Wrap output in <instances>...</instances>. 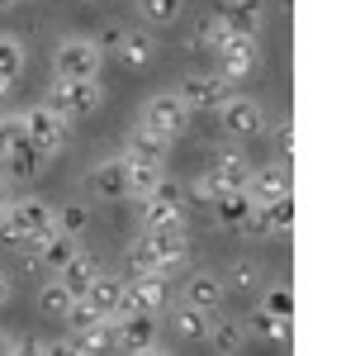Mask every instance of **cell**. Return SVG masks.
Returning <instances> with one entry per match:
<instances>
[{"instance_id": "obj_39", "label": "cell", "mask_w": 346, "mask_h": 356, "mask_svg": "<svg viewBox=\"0 0 346 356\" xmlns=\"http://www.w3.org/2000/svg\"><path fill=\"white\" fill-rule=\"evenodd\" d=\"M5 356H43V342L38 337H10Z\"/></svg>"}, {"instance_id": "obj_20", "label": "cell", "mask_w": 346, "mask_h": 356, "mask_svg": "<svg viewBox=\"0 0 346 356\" xmlns=\"http://www.w3.org/2000/svg\"><path fill=\"white\" fill-rule=\"evenodd\" d=\"M166 147H171V143H161V138L142 134V129L133 124V134L124 138L119 157H124V162H138V166H166Z\"/></svg>"}, {"instance_id": "obj_30", "label": "cell", "mask_w": 346, "mask_h": 356, "mask_svg": "<svg viewBox=\"0 0 346 356\" xmlns=\"http://www.w3.org/2000/svg\"><path fill=\"white\" fill-rule=\"evenodd\" d=\"M53 223H57V233L81 238V233L90 228V209H85V204H53Z\"/></svg>"}, {"instance_id": "obj_10", "label": "cell", "mask_w": 346, "mask_h": 356, "mask_svg": "<svg viewBox=\"0 0 346 356\" xmlns=\"http://www.w3.org/2000/svg\"><path fill=\"white\" fill-rule=\"evenodd\" d=\"M67 323H72V342H76L85 356H109L114 352V323L109 318H100L90 304H81L67 314Z\"/></svg>"}, {"instance_id": "obj_26", "label": "cell", "mask_w": 346, "mask_h": 356, "mask_svg": "<svg viewBox=\"0 0 346 356\" xmlns=\"http://www.w3.org/2000/svg\"><path fill=\"white\" fill-rule=\"evenodd\" d=\"M33 252H38L43 271H57L62 261H72V257L81 252V238H67V233H48L43 243H33Z\"/></svg>"}, {"instance_id": "obj_25", "label": "cell", "mask_w": 346, "mask_h": 356, "mask_svg": "<svg viewBox=\"0 0 346 356\" xmlns=\"http://www.w3.org/2000/svg\"><path fill=\"white\" fill-rule=\"evenodd\" d=\"M209 323H213V314H204V309H195L186 300L171 309V328H176V337H186V342H204L209 337Z\"/></svg>"}, {"instance_id": "obj_12", "label": "cell", "mask_w": 346, "mask_h": 356, "mask_svg": "<svg viewBox=\"0 0 346 356\" xmlns=\"http://www.w3.org/2000/svg\"><path fill=\"white\" fill-rule=\"evenodd\" d=\"M213 114H218V124L228 129V138H256L266 129V110H261L252 95H228Z\"/></svg>"}, {"instance_id": "obj_9", "label": "cell", "mask_w": 346, "mask_h": 356, "mask_svg": "<svg viewBox=\"0 0 346 356\" xmlns=\"http://www.w3.org/2000/svg\"><path fill=\"white\" fill-rule=\"evenodd\" d=\"M19 119H24V143H33V147L48 152V157H57V152L72 143V124H67L57 110H48V105L19 110Z\"/></svg>"}, {"instance_id": "obj_5", "label": "cell", "mask_w": 346, "mask_h": 356, "mask_svg": "<svg viewBox=\"0 0 346 356\" xmlns=\"http://www.w3.org/2000/svg\"><path fill=\"white\" fill-rule=\"evenodd\" d=\"M138 233H142V243L152 247V257H157V266H161V275H166V280L186 266V252H190V228H186V219L147 223V228H138Z\"/></svg>"}, {"instance_id": "obj_31", "label": "cell", "mask_w": 346, "mask_h": 356, "mask_svg": "<svg viewBox=\"0 0 346 356\" xmlns=\"http://www.w3.org/2000/svg\"><path fill=\"white\" fill-rule=\"evenodd\" d=\"M261 309H266L270 318H285V323H290L294 318V285L290 280H275L266 295H261Z\"/></svg>"}, {"instance_id": "obj_11", "label": "cell", "mask_w": 346, "mask_h": 356, "mask_svg": "<svg viewBox=\"0 0 346 356\" xmlns=\"http://www.w3.org/2000/svg\"><path fill=\"white\" fill-rule=\"evenodd\" d=\"M176 95H181V105H186L190 114H213L233 95V86L223 81V76H213V72H190V76H181Z\"/></svg>"}, {"instance_id": "obj_19", "label": "cell", "mask_w": 346, "mask_h": 356, "mask_svg": "<svg viewBox=\"0 0 346 356\" xmlns=\"http://www.w3.org/2000/svg\"><path fill=\"white\" fill-rule=\"evenodd\" d=\"M223 300H228V285H223V275H213V271H195V275H186V304L204 309V314H218V309H223Z\"/></svg>"}, {"instance_id": "obj_47", "label": "cell", "mask_w": 346, "mask_h": 356, "mask_svg": "<svg viewBox=\"0 0 346 356\" xmlns=\"http://www.w3.org/2000/svg\"><path fill=\"white\" fill-rule=\"evenodd\" d=\"M5 5H10V0H0V10H5Z\"/></svg>"}, {"instance_id": "obj_17", "label": "cell", "mask_w": 346, "mask_h": 356, "mask_svg": "<svg viewBox=\"0 0 346 356\" xmlns=\"http://www.w3.org/2000/svg\"><path fill=\"white\" fill-rule=\"evenodd\" d=\"M204 171H209L223 191H242L247 176H252V157H247L242 147H223V152H213V162L204 166Z\"/></svg>"}, {"instance_id": "obj_13", "label": "cell", "mask_w": 346, "mask_h": 356, "mask_svg": "<svg viewBox=\"0 0 346 356\" xmlns=\"http://www.w3.org/2000/svg\"><path fill=\"white\" fill-rule=\"evenodd\" d=\"M242 191L252 195V204H256V209H266V204H280V200H290V166H285V162L252 166V176H247V186H242Z\"/></svg>"}, {"instance_id": "obj_45", "label": "cell", "mask_w": 346, "mask_h": 356, "mask_svg": "<svg viewBox=\"0 0 346 356\" xmlns=\"http://www.w3.org/2000/svg\"><path fill=\"white\" fill-rule=\"evenodd\" d=\"M5 347H10V332H0V356H5Z\"/></svg>"}, {"instance_id": "obj_4", "label": "cell", "mask_w": 346, "mask_h": 356, "mask_svg": "<svg viewBox=\"0 0 346 356\" xmlns=\"http://www.w3.org/2000/svg\"><path fill=\"white\" fill-rule=\"evenodd\" d=\"M43 105L57 110L67 124H76V119H90V114L105 105V86L100 81H57L48 86V95H43Z\"/></svg>"}, {"instance_id": "obj_15", "label": "cell", "mask_w": 346, "mask_h": 356, "mask_svg": "<svg viewBox=\"0 0 346 356\" xmlns=\"http://www.w3.org/2000/svg\"><path fill=\"white\" fill-rule=\"evenodd\" d=\"M109 323H114V352L138 356V352H147V347H157V318H147V314L109 318Z\"/></svg>"}, {"instance_id": "obj_6", "label": "cell", "mask_w": 346, "mask_h": 356, "mask_svg": "<svg viewBox=\"0 0 346 356\" xmlns=\"http://www.w3.org/2000/svg\"><path fill=\"white\" fill-rule=\"evenodd\" d=\"M213 76H223L228 86H242L256 67H261V48H256V38H247V33H223V43L213 48Z\"/></svg>"}, {"instance_id": "obj_8", "label": "cell", "mask_w": 346, "mask_h": 356, "mask_svg": "<svg viewBox=\"0 0 346 356\" xmlns=\"http://www.w3.org/2000/svg\"><path fill=\"white\" fill-rule=\"evenodd\" d=\"M186 200H190L186 181H176V176L166 171V176H161L157 186H152V195H142V200H138V223L147 228V223L186 219Z\"/></svg>"}, {"instance_id": "obj_36", "label": "cell", "mask_w": 346, "mask_h": 356, "mask_svg": "<svg viewBox=\"0 0 346 356\" xmlns=\"http://www.w3.org/2000/svg\"><path fill=\"white\" fill-rule=\"evenodd\" d=\"M19 138H24V119H19V110H5L0 114V157H5Z\"/></svg>"}, {"instance_id": "obj_44", "label": "cell", "mask_w": 346, "mask_h": 356, "mask_svg": "<svg viewBox=\"0 0 346 356\" xmlns=\"http://www.w3.org/2000/svg\"><path fill=\"white\" fill-rule=\"evenodd\" d=\"M10 90H15V81H5V76H0V95H10Z\"/></svg>"}, {"instance_id": "obj_38", "label": "cell", "mask_w": 346, "mask_h": 356, "mask_svg": "<svg viewBox=\"0 0 346 356\" xmlns=\"http://www.w3.org/2000/svg\"><path fill=\"white\" fill-rule=\"evenodd\" d=\"M186 191L195 195V200H199V204H213V200H218V195H223V186H218V181H213L209 171H199V176H195V181H190Z\"/></svg>"}, {"instance_id": "obj_14", "label": "cell", "mask_w": 346, "mask_h": 356, "mask_svg": "<svg viewBox=\"0 0 346 356\" xmlns=\"http://www.w3.org/2000/svg\"><path fill=\"white\" fill-rule=\"evenodd\" d=\"M85 191L100 195V200H129V162L114 152V157H100V162L85 171Z\"/></svg>"}, {"instance_id": "obj_16", "label": "cell", "mask_w": 346, "mask_h": 356, "mask_svg": "<svg viewBox=\"0 0 346 356\" xmlns=\"http://www.w3.org/2000/svg\"><path fill=\"white\" fill-rule=\"evenodd\" d=\"M0 162H5V181H33V176H43V171L53 166V157H48V152H38L33 143H24V138H19V143H15Z\"/></svg>"}, {"instance_id": "obj_24", "label": "cell", "mask_w": 346, "mask_h": 356, "mask_svg": "<svg viewBox=\"0 0 346 356\" xmlns=\"http://www.w3.org/2000/svg\"><path fill=\"white\" fill-rule=\"evenodd\" d=\"M204 342L213 347V356H238L242 342H247V323L242 318H213Z\"/></svg>"}, {"instance_id": "obj_3", "label": "cell", "mask_w": 346, "mask_h": 356, "mask_svg": "<svg viewBox=\"0 0 346 356\" xmlns=\"http://www.w3.org/2000/svg\"><path fill=\"white\" fill-rule=\"evenodd\" d=\"M138 129H142V134H152V138H161V143H176V138L190 129V110L181 105V95H176V90H157V95H147V100H142Z\"/></svg>"}, {"instance_id": "obj_37", "label": "cell", "mask_w": 346, "mask_h": 356, "mask_svg": "<svg viewBox=\"0 0 346 356\" xmlns=\"http://www.w3.org/2000/svg\"><path fill=\"white\" fill-rule=\"evenodd\" d=\"M266 219H270V233H290V223H294V195L290 200H280V204H266Z\"/></svg>"}, {"instance_id": "obj_40", "label": "cell", "mask_w": 346, "mask_h": 356, "mask_svg": "<svg viewBox=\"0 0 346 356\" xmlns=\"http://www.w3.org/2000/svg\"><path fill=\"white\" fill-rule=\"evenodd\" d=\"M43 356H85V352H81L72 337H57V342H43Z\"/></svg>"}, {"instance_id": "obj_43", "label": "cell", "mask_w": 346, "mask_h": 356, "mask_svg": "<svg viewBox=\"0 0 346 356\" xmlns=\"http://www.w3.org/2000/svg\"><path fill=\"white\" fill-rule=\"evenodd\" d=\"M138 356H171V352H166V347L157 342V347H147V352H138Z\"/></svg>"}, {"instance_id": "obj_28", "label": "cell", "mask_w": 346, "mask_h": 356, "mask_svg": "<svg viewBox=\"0 0 346 356\" xmlns=\"http://www.w3.org/2000/svg\"><path fill=\"white\" fill-rule=\"evenodd\" d=\"M24 67H28L24 38H15V33H5V29H0V76H5V81H19V76H24Z\"/></svg>"}, {"instance_id": "obj_7", "label": "cell", "mask_w": 346, "mask_h": 356, "mask_svg": "<svg viewBox=\"0 0 346 356\" xmlns=\"http://www.w3.org/2000/svg\"><path fill=\"white\" fill-rule=\"evenodd\" d=\"M95 43L105 48V57L114 53L129 72H142L147 62H152V53H157V43H152V33L147 29H119V24H105L100 33H95Z\"/></svg>"}, {"instance_id": "obj_2", "label": "cell", "mask_w": 346, "mask_h": 356, "mask_svg": "<svg viewBox=\"0 0 346 356\" xmlns=\"http://www.w3.org/2000/svg\"><path fill=\"white\" fill-rule=\"evenodd\" d=\"M105 72V48L95 33H67L53 48V76L57 81H100Z\"/></svg>"}, {"instance_id": "obj_21", "label": "cell", "mask_w": 346, "mask_h": 356, "mask_svg": "<svg viewBox=\"0 0 346 356\" xmlns=\"http://www.w3.org/2000/svg\"><path fill=\"white\" fill-rule=\"evenodd\" d=\"M105 271V266H100V261H95V257H90V252H85V247H81L76 257H72V261H62V266H57V280H62V285H67V290H72V295H85V290H90V280H95V275Z\"/></svg>"}, {"instance_id": "obj_23", "label": "cell", "mask_w": 346, "mask_h": 356, "mask_svg": "<svg viewBox=\"0 0 346 356\" xmlns=\"http://www.w3.org/2000/svg\"><path fill=\"white\" fill-rule=\"evenodd\" d=\"M209 209H213V219L223 223V228H238V233H242L256 204H252V195H247V191H223V195L209 204Z\"/></svg>"}, {"instance_id": "obj_29", "label": "cell", "mask_w": 346, "mask_h": 356, "mask_svg": "<svg viewBox=\"0 0 346 356\" xmlns=\"http://www.w3.org/2000/svg\"><path fill=\"white\" fill-rule=\"evenodd\" d=\"M133 5H138V15H142V24H157V29L176 24L186 15V0H133Z\"/></svg>"}, {"instance_id": "obj_18", "label": "cell", "mask_w": 346, "mask_h": 356, "mask_svg": "<svg viewBox=\"0 0 346 356\" xmlns=\"http://www.w3.org/2000/svg\"><path fill=\"white\" fill-rule=\"evenodd\" d=\"M81 304H90L100 318H119V309H124V275L100 271L95 280H90V290L81 295Z\"/></svg>"}, {"instance_id": "obj_46", "label": "cell", "mask_w": 346, "mask_h": 356, "mask_svg": "<svg viewBox=\"0 0 346 356\" xmlns=\"http://www.w3.org/2000/svg\"><path fill=\"white\" fill-rule=\"evenodd\" d=\"M10 5H33V0H10Z\"/></svg>"}, {"instance_id": "obj_33", "label": "cell", "mask_w": 346, "mask_h": 356, "mask_svg": "<svg viewBox=\"0 0 346 356\" xmlns=\"http://www.w3.org/2000/svg\"><path fill=\"white\" fill-rule=\"evenodd\" d=\"M223 33H228L223 15H204V19H199V29L190 33V48H204V53H213V48L223 43Z\"/></svg>"}, {"instance_id": "obj_41", "label": "cell", "mask_w": 346, "mask_h": 356, "mask_svg": "<svg viewBox=\"0 0 346 356\" xmlns=\"http://www.w3.org/2000/svg\"><path fill=\"white\" fill-rule=\"evenodd\" d=\"M10 295H15V285H10V275L0 271V309H5V304H10Z\"/></svg>"}, {"instance_id": "obj_34", "label": "cell", "mask_w": 346, "mask_h": 356, "mask_svg": "<svg viewBox=\"0 0 346 356\" xmlns=\"http://www.w3.org/2000/svg\"><path fill=\"white\" fill-rule=\"evenodd\" d=\"M161 176H166V166H138L129 162V200H142V195H152Z\"/></svg>"}, {"instance_id": "obj_22", "label": "cell", "mask_w": 346, "mask_h": 356, "mask_svg": "<svg viewBox=\"0 0 346 356\" xmlns=\"http://www.w3.org/2000/svg\"><path fill=\"white\" fill-rule=\"evenodd\" d=\"M218 15H223V24L233 29V33L256 38L261 24H266V0H228V10H218Z\"/></svg>"}, {"instance_id": "obj_32", "label": "cell", "mask_w": 346, "mask_h": 356, "mask_svg": "<svg viewBox=\"0 0 346 356\" xmlns=\"http://www.w3.org/2000/svg\"><path fill=\"white\" fill-rule=\"evenodd\" d=\"M247 332H256V337H266V342H280V347L290 342V323H285V318H270L266 309H256V314L247 318Z\"/></svg>"}, {"instance_id": "obj_42", "label": "cell", "mask_w": 346, "mask_h": 356, "mask_svg": "<svg viewBox=\"0 0 346 356\" xmlns=\"http://www.w3.org/2000/svg\"><path fill=\"white\" fill-rule=\"evenodd\" d=\"M10 200H15V195H10V181L0 176V214H5V204H10Z\"/></svg>"}, {"instance_id": "obj_1", "label": "cell", "mask_w": 346, "mask_h": 356, "mask_svg": "<svg viewBox=\"0 0 346 356\" xmlns=\"http://www.w3.org/2000/svg\"><path fill=\"white\" fill-rule=\"evenodd\" d=\"M48 233H57L53 204H48V200L24 195V200H10V204H5V214H0V243L33 247V243H43Z\"/></svg>"}, {"instance_id": "obj_35", "label": "cell", "mask_w": 346, "mask_h": 356, "mask_svg": "<svg viewBox=\"0 0 346 356\" xmlns=\"http://www.w3.org/2000/svg\"><path fill=\"white\" fill-rule=\"evenodd\" d=\"M223 285H228V290H238V295H247V290H256V285H261V266H256V261H233L228 275H223Z\"/></svg>"}, {"instance_id": "obj_27", "label": "cell", "mask_w": 346, "mask_h": 356, "mask_svg": "<svg viewBox=\"0 0 346 356\" xmlns=\"http://www.w3.org/2000/svg\"><path fill=\"white\" fill-rule=\"evenodd\" d=\"M38 309H43L48 318H67V314L76 309V295H72V290L53 275V280H43V285H38Z\"/></svg>"}]
</instances>
